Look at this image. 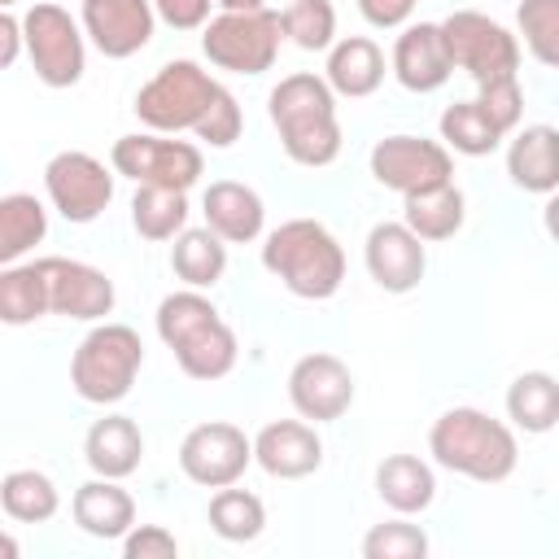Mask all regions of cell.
Here are the masks:
<instances>
[{"label":"cell","mask_w":559,"mask_h":559,"mask_svg":"<svg viewBox=\"0 0 559 559\" xmlns=\"http://www.w3.org/2000/svg\"><path fill=\"white\" fill-rule=\"evenodd\" d=\"M266 114L280 131L284 153L297 166L319 170L341 157V118H336V92L328 79L310 70L284 74L266 96Z\"/></svg>","instance_id":"1"},{"label":"cell","mask_w":559,"mask_h":559,"mask_svg":"<svg viewBox=\"0 0 559 559\" xmlns=\"http://www.w3.org/2000/svg\"><path fill=\"white\" fill-rule=\"evenodd\" d=\"M157 336L188 380H223L240 358L236 332L201 288H179L157 301Z\"/></svg>","instance_id":"2"},{"label":"cell","mask_w":559,"mask_h":559,"mask_svg":"<svg viewBox=\"0 0 559 559\" xmlns=\"http://www.w3.org/2000/svg\"><path fill=\"white\" fill-rule=\"evenodd\" d=\"M428 454L454 476H467V480H480V485H498V480H507L515 472L520 441H515V428L493 419L489 411L450 406L428 428Z\"/></svg>","instance_id":"3"},{"label":"cell","mask_w":559,"mask_h":559,"mask_svg":"<svg viewBox=\"0 0 559 559\" xmlns=\"http://www.w3.org/2000/svg\"><path fill=\"white\" fill-rule=\"evenodd\" d=\"M262 266L301 301H328L345 284V249L319 218H288L262 245Z\"/></svg>","instance_id":"4"},{"label":"cell","mask_w":559,"mask_h":559,"mask_svg":"<svg viewBox=\"0 0 559 559\" xmlns=\"http://www.w3.org/2000/svg\"><path fill=\"white\" fill-rule=\"evenodd\" d=\"M144 367V341L127 323H96L70 358V384L92 406H114L131 393Z\"/></svg>","instance_id":"5"},{"label":"cell","mask_w":559,"mask_h":559,"mask_svg":"<svg viewBox=\"0 0 559 559\" xmlns=\"http://www.w3.org/2000/svg\"><path fill=\"white\" fill-rule=\"evenodd\" d=\"M223 92L227 87L210 70H201L197 61H183L179 57V61H166L135 92V118L148 131H162V135H179V131H192L197 135Z\"/></svg>","instance_id":"6"},{"label":"cell","mask_w":559,"mask_h":559,"mask_svg":"<svg viewBox=\"0 0 559 559\" xmlns=\"http://www.w3.org/2000/svg\"><path fill=\"white\" fill-rule=\"evenodd\" d=\"M280 39H284V22L271 9H253V13H218L201 26V52L210 57V66L227 70V74H262L275 66L280 57Z\"/></svg>","instance_id":"7"},{"label":"cell","mask_w":559,"mask_h":559,"mask_svg":"<svg viewBox=\"0 0 559 559\" xmlns=\"http://www.w3.org/2000/svg\"><path fill=\"white\" fill-rule=\"evenodd\" d=\"M22 31H26V57L39 74V83L48 87H74L87 70V44H83V22H74L61 4L52 0H35L22 13Z\"/></svg>","instance_id":"8"},{"label":"cell","mask_w":559,"mask_h":559,"mask_svg":"<svg viewBox=\"0 0 559 559\" xmlns=\"http://www.w3.org/2000/svg\"><path fill=\"white\" fill-rule=\"evenodd\" d=\"M445 44L454 57V70H467L476 87L520 79V35H511L502 22L476 13V9H454L445 22Z\"/></svg>","instance_id":"9"},{"label":"cell","mask_w":559,"mask_h":559,"mask_svg":"<svg viewBox=\"0 0 559 559\" xmlns=\"http://www.w3.org/2000/svg\"><path fill=\"white\" fill-rule=\"evenodd\" d=\"M109 166L135 183H157V188H179L188 192L201 170H205V157L197 144L188 140H170L162 131H135V135H122L114 140L109 148Z\"/></svg>","instance_id":"10"},{"label":"cell","mask_w":559,"mask_h":559,"mask_svg":"<svg viewBox=\"0 0 559 559\" xmlns=\"http://www.w3.org/2000/svg\"><path fill=\"white\" fill-rule=\"evenodd\" d=\"M44 192L66 223H96L114 201V175L100 157L66 148L44 166Z\"/></svg>","instance_id":"11"},{"label":"cell","mask_w":559,"mask_h":559,"mask_svg":"<svg viewBox=\"0 0 559 559\" xmlns=\"http://www.w3.org/2000/svg\"><path fill=\"white\" fill-rule=\"evenodd\" d=\"M253 463V437L227 419H210L183 432L179 441V472L201 489H223L245 476Z\"/></svg>","instance_id":"12"},{"label":"cell","mask_w":559,"mask_h":559,"mask_svg":"<svg viewBox=\"0 0 559 559\" xmlns=\"http://www.w3.org/2000/svg\"><path fill=\"white\" fill-rule=\"evenodd\" d=\"M371 175L380 188H393L402 197L450 183L454 179V157L441 140L424 135H384L371 148Z\"/></svg>","instance_id":"13"},{"label":"cell","mask_w":559,"mask_h":559,"mask_svg":"<svg viewBox=\"0 0 559 559\" xmlns=\"http://www.w3.org/2000/svg\"><path fill=\"white\" fill-rule=\"evenodd\" d=\"M288 402L310 424H332L354 406V376L336 354H301L288 371Z\"/></svg>","instance_id":"14"},{"label":"cell","mask_w":559,"mask_h":559,"mask_svg":"<svg viewBox=\"0 0 559 559\" xmlns=\"http://www.w3.org/2000/svg\"><path fill=\"white\" fill-rule=\"evenodd\" d=\"M44 280H48V306L61 319H79V323H96L114 310V280L79 258H39Z\"/></svg>","instance_id":"15"},{"label":"cell","mask_w":559,"mask_h":559,"mask_svg":"<svg viewBox=\"0 0 559 559\" xmlns=\"http://www.w3.org/2000/svg\"><path fill=\"white\" fill-rule=\"evenodd\" d=\"M79 22L100 57L122 61V57H135L140 48H148L157 9H153V0H83Z\"/></svg>","instance_id":"16"},{"label":"cell","mask_w":559,"mask_h":559,"mask_svg":"<svg viewBox=\"0 0 559 559\" xmlns=\"http://www.w3.org/2000/svg\"><path fill=\"white\" fill-rule=\"evenodd\" d=\"M393 79L406 87V92H437L450 83L454 74V57H450V44H445V31L441 22H406L402 35L393 39Z\"/></svg>","instance_id":"17"},{"label":"cell","mask_w":559,"mask_h":559,"mask_svg":"<svg viewBox=\"0 0 559 559\" xmlns=\"http://www.w3.org/2000/svg\"><path fill=\"white\" fill-rule=\"evenodd\" d=\"M362 262H367V275L384 293H411V288H419V280L428 271V249L406 223H376L367 231Z\"/></svg>","instance_id":"18"},{"label":"cell","mask_w":559,"mask_h":559,"mask_svg":"<svg viewBox=\"0 0 559 559\" xmlns=\"http://www.w3.org/2000/svg\"><path fill=\"white\" fill-rule=\"evenodd\" d=\"M253 463L275 480H301L323 467V441L306 419H271L253 437Z\"/></svg>","instance_id":"19"},{"label":"cell","mask_w":559,"mask_h":559,"mask_svg":"<svg viewBox=\"0 0 559 559\" xmlns=\"http://www.w3.org/2000/svg\"><path fill=\"white\" fill-rule=\"evenodd\" d=\"M201 214H205V227L218 231L227 245H249L262 236V223H266V205L262 197L240 183V179H214L201 197Z\"/></svg>","instance_id":"20"},{"label":"cell","mask_w":559,"mask_h":559,"mask_svg":"<svg viewBox=\"0 0 559 559\" xmlns=\"http://www.w3.org/2000/svg\"><path fill=\"white\" fill-rule=\"evenodd\" d=\"M507 175L524 192H537V197L559 192V127L550 122L520 127L507 144Z\"/></svg>","instance_id":"21"},{"label":"cell","mask_w":559,"mask_h":559,"mask_svg":"<svg viewBox=\"0 0 559 559\" xmlns=\"http://www.w3.org/2000/svg\"><path fill=\"white\" fill-rule=\"evenodd\" d=\"M70 511H74V524L96 542H122L135 528V498L114 476H96L79 485Z\"/></svg>","instance_id":"22"},{"label":"cell","mask_w":559,"mask_h":559,"mask_svg":"<svg viewBox=\"0 0 559 559\" xmlns=\"http://www.w3.org/2000/svg\"><path fill=\"white\" fill-rule=\"evenodd\" d=\"M83 459L96 476H114V480H127L140 459H144V432L131 415H105L87 428L83 437Z\"/></svg>","instance_id":"23"},{"label":"cell","mask_w":559,"mask_h":559,"mask_svg":"<svg viewBox=\"0 0 559 559\" xmlns=\"http://www.w3.org/2000/svg\"><path fill=\"white\" fill-rule=\"evenodd\" d=\"M323 79L332 83L336 96H349V100H362L371 96L380 83H384V52L376 39L367 35H345L328 48V70Z\"/></svg>","instance_id":"24"},{"label":"cell","mask_w":559,"mask_h":559,"mask_svg":"<svg viewBox=\"0 0 559 559\" xmlns=\"http://www.w3.org/2000/svg\"><path fill=\"white\" fill-rule=\"evenodd\" d=\"M376 493L397 515H419L437 498V476L419 454H384L376 463Z\"/></svg>","instance_id":"25"},{"label":"cell","mask_w":559,"mask_h":559,"mask_svg":"<svg viewBox=\"0 0 559 559\" xmlns=\"http://www.w3.org/2000/svg\"><path fill=\"white\" fill-rule=\"evenodd\" d=\"M406 205H402V223L424 240V245H432V240H450L459 227H463V218H467V201H463V192H459V183L450 179V183H437V188H424V192H411V197H402Z\"/></svg>","instance_id":"26"},{"label":"cell","mask_w":559,"mask_h":559,"mask_svg":"<svg viewBox=\"0 0 559 559\" xmlns=\"http://www.w3.org/2000/svg\"><path fill=\"white\" fill-rule=\"evenodd\" d=\"M170 271L188 288H214L227 271V240L210 227H183L170 245Z\"/></svg>","instance_id":"27"},{"label":"cell","mask_w":559,"mask_h":559,"mask_svg":"<svg viewBox=\"0 0 559 559\" xmlns=\"http://www.w3.org/2000/svg\"><path fill=\"white\" fill-rule=\"evenodd\" d=\"M507 419L520 432H550L559 424V380L550 371H520L507 389Z\"/></svg>","instance_id":"28"},{"label":"cell","mask_w":559,"mask_h":559,"mask_svg":"<svg viewBox=\"0 0 559 559\" xmlns=\"http://www.w3.org/2000/svg\"><path fill=\"white\" fill-rule=\"evenodd\" d=\"M44 314H52V306H48V280H44L39 258L35 262H9L0 271V319L9 328H26Z\"/></svg>","instance_id":"29"},{"label":"cell","mask_w":559,"mask_h":559,"mask_svg":"<svg viewBox=\"0 0 559 559\" xmlns=\"http://www.w3.org/2000/svg\"><path fill=\"white\" fill-rule=\"evenodd\" d=\"M48 236V210L35 192L0 197V262H22Z\"/></svg>","instance_id":"30"},{"label":"cell","mask_w":559,"mask_h":559,"mask_svg":"<svg viewBox=\"0 0 559 559\" xmlns=\"http://www.w3.org/2000/svg\"><path fill=\"white\" fill-rule=\"evenodd\" d=\"M0 507H4V515L17 520V524H44V520L57 515L61 493H57L52 476H44V472H35V467H13V472H4V480H0Z\"/></svg>","instance_id":"31"},{"label":"cell","mask_w":559,"mask_h":559,"mask_svg":"<svg viewBox=\"0 0 559 559\" xmlns=\"http://www.w3.org/2000/svg\"><path fill=\"white\" fill-rule=\"evenodd\" d=\"M131 227L144 240H175L188 227V192L140 183L131 197Z\"/></svg>","instance_id":"32"},{"label":"cell","mask_w":559,"mask_h":559,"mask_svg":"<svg viewBox=\"0 0 559 559\" xmlns=\"http://www.w3.org/2000/svg\"><path fill=\"white\" fill-rule=\"evenodd\" d=\"M441 144L445 148H454V153H463V157H489L507 135L498 131V122L480 109V100H454V105H445V114H441Z\"/></svg>","instance_id":"33"},{"label":"cell","mask_w":559,"mask_h":559,"mask_svg":"<svg viewBox=\"0 0 559 559\" xmlns=\"http://www.w3.org/2000/svg\"><path fill=\"white\" fill-rule=\"evenodd\" d=\"M210 528L223 542H253L266 528V507H262L258 493L236 489V485H223L210 498Z\"/></svg>","instance_id":"34"},{"label":"cell","mask_w":559,"mask_h":559,"mask_svg":"<svg viewBox=\"0 0 559 559\" xmlns=\"http://www.w3.org/2000/svg\"><path fill=\"white\" fill-rule=\"evenodd\" d=\"M284 39H293L306 52H323L336 44V9L332 0H288L284 13Z\"/></svg>","instance_id":"35"},{"label":"cell","mask_w":559,"mask_h":559,"mask_svg":"<svg viewBox=\"0 0 559 559\" xmlns=\"http://www.w3.org/2000/svg\"><path fill=\"white\" fill-rule=\"evenodd\" d=\"M515 26H520L524 48L542 66L559 70V0H520Z\"/></svg>","instance_id":"36"},{"label":"cell","mask_w":559,"mask_h":559,"mask_svg":"<svg viewBox=\"0 0 559 559\" xmlns=\"http://www.w3.org/2000/svg\"><path fill=\"white\" fill-rule=\"evenodd\" d=\"M428 533L406 520H384L362 537V559H424Z\"/></svg>","instance_id":"37"},{"label":"cell","mask_w":559,"mask_h":559,"mask_svg":"<svg viewBox=\"0 0 559 559\" xmlns=\"http://www.w3.org/2000/svg\"><path fill=\"white\" fill-rule=\"evenodd\" d=\"M480 109L498 122L502 135H515L520 131V114H524V92H520V79H502V83H485L480 87Z\"/></svg>","instance_id":"38"},{"label":"cell","mask_w":559,"mask_h":559,"mask_svg":"<svg viewBox=\"0 0 559 559\" xmlns=\"http://www.w3.org/2000/svg\"><path fill=\"white\" fill-rule=\"evenodd\" d=\"M240 105H236V96L231 92H223L218 100H214V109H210V118L201 122V131H197V140H205L210 148H231L236 140H240Z\"/></svg>","instance_id":"39"},{"label":"cell","mask_w":559,"mask_h":559,"mask_svg":"<svg viewBox=\"0 0 559 559\" xmlns=\"http://www.w3.org/2000/svg\"><path fill=\"white\" fill-rule=\"evenodd\" d=\"M122 555L127 559H175L179 555V542L170 528L162 524H135L127 537H122Z\"/></svg>","instance_id":"40"},{"label":"cell","mask_w":559,"mask_h":559,"mask_svg":"<svg viewBox=\"0 0 559 559\" xmlns=\"http://www.w3.org/2000/svg\"><path fill=\"white\" fill-rule=\"evenodd\" d=\"M210 4L214 0H153L157 17L175 31H201L210 22Z\"/></svg>","instance_id":"41"},{"label":"cell","mask_w":559,"mask_h":559,"mask_svg":"<svg viewBox=\"0 0 559 559\" xmlns=\"http://www.w3.org/2000/svg\"><path fill=\"white\" fill-rule=\"evenodd\" d=\"M358 13L380 26V31H393V26H406L411 13H415V0H358Z\"/></svg>","instance_id":"42"},{"label":"cell","mask_w":559,"mask_h":559,"mask_svg":"<svg viewBox=\"0 0 559 559\" xmlns=\"http://www.w3.org/2000/svg\"><path fill=\"white\" fill-rule=\"evenodd\" d=\"M26 48V31H22V17H13L9 9L0 13V66L9 70L17 61V52Z\"/></svg>","instance_id":"43"},{"label":"cell","mask_w":559,"mask_h":559,"mask_svg":"<svg viewBox=\"0 0 559 559\" xmlns=\"http://www.w3.org/2000/svg\"><path fill=\"white\" fill-rule=\"evenodd\" d=\"M542 227H546V236L559 245V192L546 197V205H542Z\"/></svg>","instance_id":"44"},{"label":"cell","mask_w":559,"mask_h":559,"mask_svg":"<svg viewBox=\"0 0 559 559\" xmlns=\"http://www.w3.org/2000/svg\"><path fill=\"white\" fill-rule=\"evenodd\" d=\"M223 13H253V9H266V0H214Z\"/></svg>","instance_id":"45"},{"label":"cell","mask_w":559,"mask_h":559,"mask_svg":"<svg viewBox=\"0 0 559 559\" xmlns=\"http://www.w3.org/2000/svg\"><path fill=\"white\" fill-rule=\"evenodd\" d=\"M0 4H4V9H13V4H17V0H0Z\"/></svg>","instance_id":"46"}]
</instances>
